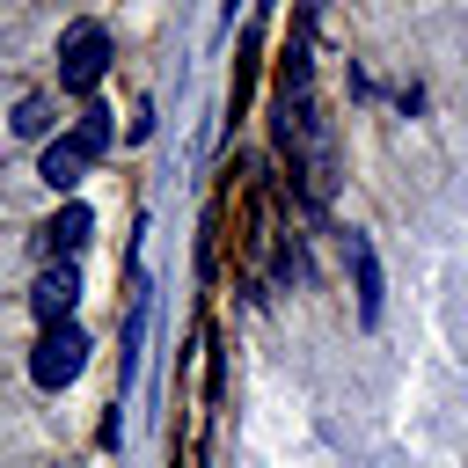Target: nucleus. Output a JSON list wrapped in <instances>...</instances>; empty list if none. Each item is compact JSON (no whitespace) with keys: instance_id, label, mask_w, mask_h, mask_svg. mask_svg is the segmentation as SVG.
Wrapping results in <instances>:
<instances>
[{"instance_id":"nucleus-6","label":"nucleus","mask_w":468,"mask_h":468,"mask_svg":"<svg viewBox=\"0 0 468 468\" xmlns=\"http://www.w3.org/2000/svg\"><path fill=\"white\" fill-rule=\"evenodd\" d=\"M88 234H95V212H88V205H73V197H66V205H58V219H51V227H44V249H51V256H73V249H80V241H88Z\"/></svg>"},{"instance_id":"nucleus-1","label":"nucleus","mask_w":468,"mask_h":468,"mask_svg":"<svg viewBox=\"0 0 468 468\" xmlns=\"http://www.w3.org/2000/svg\"><path fill=\"white\" fill-rule=\"evenodd\" d=\"M110 51H117V44H110V29H102V22H88V15H80V22H66V29H58V88L88 95V88L110 73Z\"/></svg>"},{"instance_id":"nucleus-8","label":"nucleus","mask_w":468,"mask_h":468,"mask_svg":"<svg viewBox=\"0 0 468 468\" xmlns=\"http://www.w3.org/2000/svg\"><path fill=\"white\" fill-rule=\"evenodd\" d=\"M15 132H22V139H44V132H51V102H44V95H29V102L15 110Z\"/></svg>"},{"instance_id":"nucleus-2","label":"nucleus","mask_w":468,"mask_h":468,"mask_svg":"<svg viewBox=\"0 0 468 468\" xmlns=\"http://www.w3.org/2000/svg\"><path fill=\"white\" fill-rule=\"evenodd\" d=\"M80 366H88V336H80L73 322H58V329H44V336H37V351H29V380H37L44 395H58V388H73V380H80Z\"/></svg>"},{"instance_id":"nucleus-3","label":"nucleus","mask_w":468,"mask_h":468,"mask_svg":"<svg viewBox=\"0 0 468 468\" xmlns=\"http://www.w3.org/2000/svg\"><path fill=\"white\" fill-rule=\"evenodd\" d=\"M73 307H80V278H73V263L44 271V278H37V292H29V314H37L44 329H58V322H73Z\"/></svg>"},{"instance_id":"nucleus-7","label":"nucleus","mask_w":468,"mask_h":468,"mask_svg":"<svg viewBox=\"0 0 468 468\" xmlns=\"http://www.w3.org/2000/svg\"><path fill=\"white\" fill-rule=\"evenodd\" d=\"M73 139L88 146V161H102V154H110V139H117V117H110L102 102H88V110H80V124H73Z\"/></svg>"},{"instance_id":"nucleus-4","label":"nucleus","mask_w":468,"mask_h":468,"mask_svg":"<svg viewBox=\"0 0 468 468\" xmlns=\"http://www.w3.org/2000/svg\"><path fill=\"white\" fill-rule=\"evenodd\" d=\"M344 263H351V285H358V322L373 329L380 322V256L366 234H344Z\"/></svg>"},{"instance_id":"nucleus-5","label":"nucleus","mask_w":468,"mask_h":468,"mask_svg":"<svg viewBox=\"0 0 468 468\" xmlns=\"http://www.w3.org/2000/svg\"><path fill=\"white\" fill-rule=\"evenodd\" d=\"M80 168H88V146H80L73 132H66V139H51V146H44V161H37V176H44L51 190H73V183H80Z\"/></svg>"}]
</instances>
